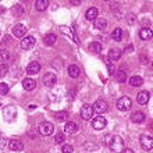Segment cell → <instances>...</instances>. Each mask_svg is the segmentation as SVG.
I'll list each match as a JSON object with an SVG mask.
<instances>
[{
	"label": "cell",
	"mask_w": 153,
	"mask_h": 153,
	"mask_svg": "<svg viewBox=\"0 0 153 153\" xmlns=\"http://www.w3.org/2000/svg\"><path fill=\"white\" fill-rule=\"evenodd\" d=\"M109 148H110V150H113V152L120 153L121 150L124 149V141L121 139V137L114 135V137H111V139L109 141Z\"/></svg>",
	"instance_id": "obj_1"
},
{
	"label": "cell",
	"mask_w": 153,
	"mask_h": 153,
	"mask_svg": "<svg viewBox=\"0 0 153 153\" xmlns=\"http://www.w3.org/2000/svg\"><path fill=\"white\" fill-rule=\"evenodd\" d=\"M39 134L40 135H43V137H49V135H52L54 132V125L52 123H49V121H43V123H40L39 124Z\"/></svg>",
	"instance_id": "obj_2"
},
{
	"label": "cell",
	"mask_w": 153,
	"mask_h": 153,
	"mask_svg": "<svg viewBox=\"0 0 153 153\" xmlns=\"http://www.w3.org/2000/svg\"><path fill=\"white\" fill-rule=\"evenodd\" d=\"M107 109H109V105H107V102L103 100V99H99V100H96L95 103H93V106H92L93 113H97V114L106 113V111H107Z\"/></svg>",
	"instance_id": "obj_3"
},
{
	"label": "cell",
	"mask_w": 153,
	"mask_h": 153,
	"mask_svg": "<svg viewBox=\"0 0 153 153\" xmlns=\"http://www.w3.org/2000/svg\"><path fill=\"white\" fill-rule=\"evenodd\" d=\"M3 117L6 121L11 123L17 117V109L14 106H6V107H3Z\"/></svg>",
	"instance_id": "obj_4"
},
{
	"label": "cell",
	"mask_w": 153,
	"mask_h": 153,
	"mask_svg": "<svg viewBox=\"0 0 153 153\" xmlns=\"http://www.w3.org/2000/svg\"><path fill=\"white\" fill-rule=\"evenodd\" d=\"M131 105H132V102H131V99H129L128 96H123L117 100V109L120 110V111H127V110H129L131 109Z\"/></svg>",
	"instance_id": "obj_5"
},
{
	"label": "cell",
	"mask_w": 153,
	"mask_h": 153,
	"mask_svg": "<svg viewBox=\"0 0 153 153\" xmlns=\"http://www.w3.org/2000/svg\"><path fill=\"white\" fill-rule=\"evenodd\" d=\"M139 142H141V146L145 150H152V148H153V139H152V137H150V135H148V134L141 135Z\"/></svg>",
	"instance_id": "obj_6"
},
{
	"label": "cell",
	"mask_w": 153,
	"mask_h": 153,
	"mask_svg": "<svg viewBox=\"0 0 153 153\" xmlns=\"http://www.w3.org/2000/svg\"><path fill=\"white\" fill-rule=\"evenodd\" d=\"M106 125H107V121H106L105 117H102V116L95 117L93 121H92V127H93V129H96V131H102V129H105Z\"/></svg>",
	"instance_id": "obj_7"
},
{
	"label": "cell",
	"mask_w": 153,
	"mask_h": 153,
	"mask_svg": "<svg viewBox=\"0 0 153 153\" xmlns=\"http://www.w3.org/2000/svg\"><path fill=\"white\" fill-rule=\"evenodd\" d=\"M42 82H43V85L49 86V88L54 86V85H56V82H57L56 74H53V73H46V74L43 75V78H42Z\"/></svg>",
	"instance_id": "obj_8"
},
{
	"label": "cell",
	"mask_w": 153,
	"mask_h": 153,
	"mask_svg": "<svg viewBox=\"0 0 153 153\" xmlns=\"http://www.w3.org/2000/svg\"><path fill=\"white\" fill-rule=\"evenodd\" d=\"M92 114H93V110H92V106L91 105H84L81 107V118L85 121H88L92 118Z\"/></svg>",
	"instance_id": "obj_9"
},
{
	"label": "cell",
	"mask_w": 153,
	"mask_h": 153,
	"mask_svg": "<svg viewBox=\"0 0 153 153\" xmlns=\"http://www.w3.org/2000/svg\"><path fill=\"white\" fill-rule=\"evenodd\" d=\"M35 38L33 36H25L24 39L21 40V48L24 49V50H29V49H32L35 46Z\"/></svg>",
	"instance_id": "obj_10"
},
{
	"label": "cell",
	"mask_w": 153,
	"mask_h": 153,
	"mask_svg": "<svg viewBox=\"0 0 153 153\" xmlns=\"http://www.w3.org/2000/svg\"><path fill=\"white\" fill-rule=\"evenodd\" d=\"M8 148L13 152H21L24 149V143L21 141H18V139H11V141H8Z\"/></svg>",
	"instance_id": "obj_11"
},
{
	"label": "cell",
	"mask_w": 153,
	"mask_h": 153,
	"mask_svg": "<svg viewBox=\"0 0 153 153\" xmlns=\"http://www.w3.org/2000/svg\"><path fill=\"white\" fill-rule=\"evenodd\" d=\"M149 99H150V93L148 91H142V92L138 93V96H137V100L139 105H148Z\"/></svg>",
	"instance_id": "obj_12"
},
{
	"label": "cell",
	"mask_w": 153,
	"mask_h": 153,
	"mask_svg": "<svg viewBox=\"0 0 153 153\" xmlns=\"http://www.w3.org/2000/svg\"><path fill=\"white\" fill-rule=\"evenodd\" d=\"M27 32V28H25V25L22 24H17L14 25V28H13V35L17 38H22Z\"/></svg>",
	"instance_id": "obj_13"
},
{
	"label": "cell",
	"mask_w": 153,
	"mask_h": 153,
	"mask_svg": "<svg viewBox=\"0 0 153 153\" xmlns=\"http://www.w3.org/2000/svg\"><path fill=\"white\" fill-rule=\"evenodd\" d=\"M40 71V64L38 61H32V63H29L28 67H27V73L29 75H33V74H38Z\"/></svg>",
	"instance_id": "obj_14"
},
{
	"label": "cell",
	"mask_w": 153,
	"mask_h": 153,
	"mask_svg": "<svg viewBox=\"0 0 153 153\" xmlns=\"http://www.w3.org/2000/svg\"><path fill=\"white\" fill-rule=\"evenodd\" d=\"M146 118L145 113H142V111H134L132 114H131V120H132V123H137V124H141V123H143Z\"/></svg>",
	"instance_id": "obj_15"
},
{
	"label": "cell",
	"mask_w": 153,
	"mask_h": 153,
	"mask_svg": "<svg viewBox=\"0 0 153 153\" xmlns=\"http://www.w3.org/2000/svg\"><path fill=\"white\" fill-rule=\"evenodd\" d=\"M97 14H99V11H97L96 7H91L86 10V13H85V18L88 21H92V20H96L97 18Z\"/></svg>",
	"instance_id": "obj_16"
},
{
	"label": "cell",
	"mask_w": 153,
	"mask_h": 153,
	"mask_svg": "<svg viewBox=\"0 0 153 153\" xmlns=\"http://www.w3.org/2000/svg\"><path fill=\"white\" fill-rule=\"evenodd\" d=\"M22 86H24L25 91H33V89L36 88V82L32 78H25L22 81Z\"/></svg>",
	"instance_id": "obj_17"
},
{
	"label": "cell",
	"mask_w": 153,
	"mask_h": 153,
	"mask_svg": "<svg viewBox=\"0 0 153 153\" xmlns=\"http://www.w3.org/2000/svg\"><path fill=\"white\" fill-rule=\"evenodd\" d=\"M120 57H121V52L118 50V49H111V50L109 52V60L111 61V63L120 60Z\"/></svg>",
	"instance_id": "obj_18"
},
{
	"label": "cell",
	"mask_w": 153,
	"mask_h": 153,
	"mask_svg": "<svg viewBox=\"0 0 153 153\" xmlns=\"http://www.w3.org/2000/svg\"><path fill=\"white\" fill-rule=\"evenodd\" d=\"M49 7V0H36L35 1V8L38 11H45Z\"/></svg>",
	"instance_id": "obj_19"
},
{
	"label": "cell",
	"mask_w": 153,
	"mask_h": 153,
	"mask_svg": "<svg viewBox=\"0 0 153 153\" xmlns=\"http://www.w3.org/2000/svg\"><path fill=\"white\" fill-rule=\"evenodd\" d=\"M81 74V70H79V67L78 65H75V64H71L68 67V75L71 76V78H78V75Z\"/></svg>",
	"instance_id": "obj_20"
},
{
	"label": "cell",
	"mask_w": 153,
	"mask_h": 153,
	"mask_svg": "<svg viewBox=\"0 0 153 153\" xmlns=\"http://www.w3.org/2000/svg\"><path fill=\"white\" fill-rule=\"evenodd\" d=\"M129 84H131V86H134V88H139V86H142V84H143V79H142L139 75H134L131 79H129Z\"/></svg>",
	"instance_id": "obj_21"
},
{
	"label": "cell",
	"mask_w": 153,
	"mask_h": 153,
	"mask_svg": "<svg viewBox=\"0 0 153 153\" xmlns=\"http://www.w3.org/2000/svg\"><path fill=\"white\" fill-rule=\"evenodd\" d=\"M93 24H95L96 29H100V31H103V29L107 27V21H106L105 18H96V20H93Z\"/></svg>",
	"instance_id": "obj_22"
},
{
	"label": "cell",
	"mask_w": 153,
	"mask_h": 153,
	"mask_svg": "<svg viewBox=\"0 0 153 153\" xmlns=\"http://www.w3.org/2000/svg\"><path fill=\"white\" fill-rule=\"evenodd\" d=\"M76 129H78V127H76V124L73 123V121H68L64 127L65 134H74V132H76Z\"/></svg>",
	"instance_id": "obj_23"
},
{
	"label": "cell",
	"mask_w": 153,
	"mask_h": 153,
	"mask_svg": "<svg viewBox=\"0 0 153 153\" xmlns=\"http://www.w3.org/2000/svg\"><path fill=\"white\" fill-rule=\"evenodd\" d=\"M139 36L142 40H149L152 38V29L149 28H142L141 32H139Z\"/></svg>",
	"instance_id": "obj_24"
},
{
	"label": "cell",
	"mask_w": 153,
	"mask_h": 153,
	"mask_svg": "<svg viewBox=\"0 0 153 153\" xmlns=\"http://www.w3.org/2000/svg\"><path fill=\"white\" fill-rule=\"evenodd\" d=\"M45 45H48V46H53V45L56 43L57 40V36L54 35V33H49V35H46L45 36Z\"/></svg>",
	"instance_id": "obj_25"
},
{
	"label": "cell",
	"mask_w": 153,
	"mask_h": 153,
	"mask_svg": "<svg viewBox=\"0 0 153 153\" xmlns=\"http://www.w3.org/2000/svg\"><path fill=\"white\" fill-rule=\"evenodd\" d=\"M116 81H117V82H120V84H124L125 81H127V74H125L124 70H118V71H117Z\"/></svg>",
	"instance_id": "obj_26"
},
{
	"label": "cell",
	"mask_w": 153,
	"mask_h": 153,
	"mask_svg": "<svg viewBox=\"0 0 153 153\" xmlns=\"http://www.w3.org/2000/svg\"><path fill=\"white\" fill-rule=\"evenodd\" d=\"M88 49H89V52H92V53H100L102 45L99 43V42H92V43L88 46Z\"/></svg>",
	"instance_id": "obj_27"
},
{
	"label": "cell",
	"mask_w": 153,
	"mask_h": 153,
	"mask_svg": "<svg viewBox=\"0 0 153 153\" xmlns=\"http://www.w3.org/2000/svg\"><path fill=\"white\" fill-rule=\"evenodd\" d=\"M11 13L16 17H21L22 14H24V7H22L21 4H16V6L11 8Z\"/></svg>",
	"instance_id": "obj_28"
},
{
	"label": "cell",
	"mask_w": 153,
	"mask_h": 153,
	"mask_svg": "<svg viewBox=\"0 0 153 153\" xmlns=\"http://www.w3.org/2000/svg\"><path fill=\"white\" fill-rule=\"evenodd\" d=\"M111 38H113V40H116V42H120V40L123 39V29L116 28L113 31V33H111Z\"/></svg>",
	"instance_id": "obj_29"
},
{
	"label": "cell",
	"mask_w": 153,
	"mask_h": 153,
	"mask_svg": "<svg viewBox=\"0 0 153 153\" xmlns=\"http://www.w3.org/2000/svg\"><path fill=\"white\" fill-rule=\"evenodd\" d=\"M10 59V53L6 49H0V61H3V64Z\"/></svg>",
	"instance_id": "obj_30"
},
{
	"label": "cell",
	"mask_w": 153,
	"mask_h": 153,
	"mask_svg": "<svg viewBox=\"0 0 153 153\" xmlns=\"http://www.w3.org/2000/svg\"><path fill=\"white\" fill-rule=\"evenodd\" d=\"M56 120L59 121V123H61V121H65L67 118H68V113L67 111H59V113H56Z\"/></svg>",
	"instance_id": "obj_31"
},
{
	"label": "cell",
	"mask_w": 153,
	"mask_h": 153,
	"mask_svg": "<svg viewBox=\"0 0 153 153\" xmlns=\"http://www.w3.org/2000/svg\"><path fill=\"white\" fill-rule=\"evenodd\" d=\"M54 142H56L57 145H61V143L64 142V134L63 132L56 134V137H54Z\"/></svg>",
	"instance_id": "obj_32"
},
{
	"label": "cell",
	"mask_w": 153,
	"mask_h": 153,
	"mask_svg": "<svg viewBox=\"0 0 153 153\" xmlns=\"http://www.w3.org/2000/svg\"><path fill=\"white\" fill-rule=\"evenodd\" d=\"M10 88H8L7 84H4V82H0V95H7Z\"/></svg>",
	"instance_id": "obj_33"
},
{
	"label": "cell",
	"mask_w": 153,
	"mask_h": 153,
	"mask_svg": "<svg viewBox=\"0 0 153 153\" xmlns=\"http://www.w3.org/2000/svg\"><path fill=\"white\" fill-rule=\"evenodd\" d=\"M61 152H63V153H73L74 152V148L71 145H63Z\"/></svg>",
	"instance_id": "obj_34"
},
{
	"label": "cell",
	"mask_w": 153,
	"mask_h": 153,
	"mask_svg": "<svg viewBox=\"0 0 153 153\" xmlns=\"http://www.w3.org/2000/svg\"><path fill=\"white\" fill-rule=\"evenodd\" d=\"M8 68H7V65L6 64H0V76H4L6 74H7Z\"/></svg>",
	"instance_id": "obj_35"
},
{
	"label": "cell",
	"mask_w": 153,
	"mask_h": 153,
	"mask_svg": "<svg viewBox=\"0 0 153 153\" xmlns=\"http://www.w3.org/2000/svg\"><path fill=\"white\" fill-rule=\"evenodd\" d=\"M61 65H63V63H61L60 59H54V60H53V67H56V68H61Z\"/></svg>",
	"instance_id": "obj_36"
},
{
	"label": "cell",
	"mask_w": 153,
	"mask_h": 153,
	"mask_svg": "<svg viewBox=\"0 0 153 153\" xmlns=\"http://www.w3.org/2000/svg\"><path fill=\"white\" fill-rule=\"evenodd\" d=\"M7 146V139L4 137H0V149H4Z\"/></svg>",
	"instance_id": "obj_37"
},
{
	"label": "cell",
	"mask_w": 153,
	"mask_h": 153,
	"mask_svg": "<svg viewBox=\"0 0 153 153\" xmlns=\"http://www.w3.org/2000/svg\"><path fill=\"white\" fill-rule=\"evenodd\" d=\"M107 71H109L110 75H114V65H113V63H107Z\"/></svg>",
	"instance_id": "obj_38"
},
{
	"label": "cell",
	"mask_w": 153,
	"mask_h": 153,
	"mask_svg": "<svg viewBox=\"0 0 153 153\" xmlns=\"http://www.w3.org/2000/svg\"><path fill=\"white\" fill-rule=\"evenodd\" d=\"M120 153H134L132 149H129V148H127V149H123Z\"/></svg>",
	"instance_id": "obj_39"
},
{
	"label": "cell",
	"mask_w": 153,
	"mask_h": 153,
	"mask_svg": "<svg viewBox=\"0 0 153 153\" xmlns=\"http://www.w3.org/2000/svg\"><path fill=\"white\" fill-rule=\"evenodd\" d=\"M11 42V38L10 36H4V43H10Z\"/></svg>",
	"instance_id": "obj_40"
},
{
	"label": "cell",
	"mask_w": 153,
	"mask_h": 153,
	"mask_svg": "<svg viewBox=\"0 0 153 153\" xmlns=\"http://www.w3.org/2000/svg\"><path fill=\"white\" fill-rule=\"evenodd\" d=\"M132 18H135V16H134V14H129V20H128V22H129V24H132V22H134V20H132Z\"/></svg>",
	"instance_id": "obj_41"
},
{
	"label": "cell",
	"mask_w": 153,
	"mask_h": 153,
	"mask_svg": "<svg viewBox=\"0 0 153 153\" xmlns=\"http://www.w3.org/2000/svg\"><path fill=\"white\" fill-rule=\"evenodd\" d=\"M141 60L143 61V64H148V61H149V60H148V59H146L145 56H142V57H141Z\"/></svg>",
	"instance_id": "obj_42"
},
{
	"label": "cell",
	"mask_w": 153,
	"mask_h": 153,
	"mask_svg": "<svg viewBox=\"0 0 153 153\" xmlns=\"http://www.w3.org/2000/svg\"><path fill=\"white\" fill-rule=\"evenodd\" d=\"M127 50H128V52H132V46H131V45H128V46H127Z\"/></svg>",
	"instance_id": "obj_43"
},
{
	"label": "cell",
	"mask_w": 153,
	"mask_h": 153,
	"mask_svg": "<svg viewBox=\"0 0 153 153\" xmlns=\"http://www.w3.org/2000/svg\"><path fill=\"white\" fill-rule=\"evenodd\" d=\"M4 11H6V8H4V7H1V6H0V14H3Z\"/></svg>",
	"instance_id": "obj_44"
},
{
	"label": "cell",
	"mask_w": 153,
	"mask_h": 153,
	"mask_svg": "<svg viewBox=\"0 0 153 153\" xmlns=\"http://www.w3.org/2000/svg\"><path fill=\"white\" fill-rule=\"evenodd\" d=\"M71 4H74V6H78V4H81V1H71Z\"/></svg>",
	"instance_id": "obj_45"
},
{
	"label": "cell",
	"mask_w": 153,
	"mask_h": 153,
	"mask_svg": "<svg viewBox=\"0 0 153 153\" xmlns=\"http://www.w3.org/2000/svg\"><path fill=\"white\" fill-rule=\"evenodd\" d=\"M0 35H1V33H0Z\"/></svg>",
	"instance_id": "obj_46"
}]
</instances>
